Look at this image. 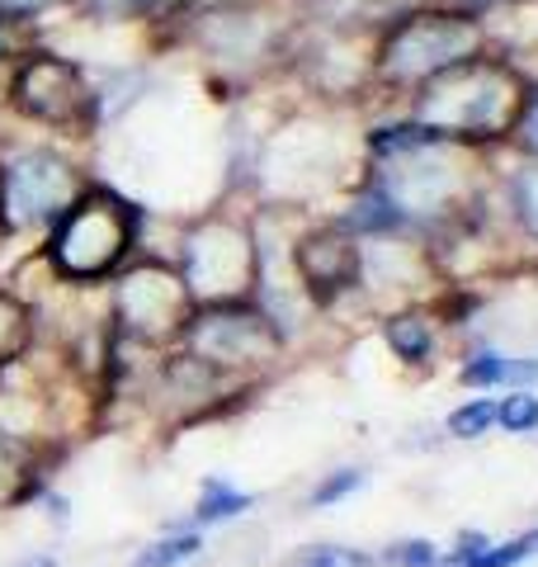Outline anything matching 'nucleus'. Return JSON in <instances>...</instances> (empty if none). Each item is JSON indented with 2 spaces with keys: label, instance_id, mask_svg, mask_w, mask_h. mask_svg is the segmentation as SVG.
I'll return each instance as SVG.
<instances>
[{
  "label": "nucleus",
  "instance_id": "nucleus-19",
  "mask_svg": "<svg viewBox=\"0 0 538 567\" xmlns=\"http://www.w3.org/2000/svg\"><path fill=\"white\" fill-rule=\"evenodd\" d=\"M24 331H29V322H24V308L14 303L10 293H0V369H6L14 354H20V346H24Z\"/></svg>",
  "mask_w": 538,
  "mask_h": 567
},
{
  "label": "nucleus",
  "instance_id": "nucleus-1",
  "mask_svg": "<svg viewBox=\"0 0 538 567\" xmlns=\"http://www.w3.org/2000/svg\"><path fill=\"white\" fill-rule=\"evenodd\" d=\"M128 233H133L128 208L114 194H95V199L71 204L62 213V227L52 233V260L71 279H95L123 260Z\"/></svg>",
  "mask_w": 538,
  "mask_h": 567
},
{
  "label": "nucleus",
  "instance_id": "nucleus-14",
  "mask_svg": "<svg viewBox=\"0 0 538 567\" xmlns=\"http://www.w3.org/2000/svg\"><path fill=\"white\" fill-rule=\"evenodd\" d=\"M283 567H379V558L350 544H302L298 554L283 558Z\"/></svg>",
  "mask_w": 538,
  "mask_h": 567
},
{
  "label": "nucleus",
  "instance_id": "nucleus-22",
  "mask_svg": "<svg viewBox=\"0 0 538 567\" xmlns=\"http://www.w3.org/2000/svg\"><path fill=\"white\" fill-rule=\"evenodd\" d=\"M10 567H62V558H58V554H48V548H33V554H20Z\"/></svg>",
  "mask_w": 538,
  "mask_h": 567
},
{
  "label": "nucleus",
  "instance_id": "nucleus-8",
  "mask_svg": "<svg viewBox=\"0 0 538 567\" xmlns=\"http://www.w3.org/2000/svg\"><path fill=\"white\" fill-rule=\"evenodd\" d=\"M123 322L137 336H147V341L185 327V284L166 270H142L123 289Z\"/></svg>",
  "mask_w": 538,
  "mask_h": 567
},
{
  "label": "nucleus",
  "instance_id": "nucleus-12",
  "mask_svg": "<svg viewBox=\"0 0 538 567\" xmlns=\"http://www.w3.org/2000/svg\"><path fill=\"white\" fill-rule=\"evenodd\" d=\"M204 548H208L204 529H179V535L175 529H161L152 544L137 548L128 567H189L194 558H204Z\"/></svg>",
  "mask_w": 538,
  "mask_h": 567
},
{
  "label": "nucleus",
  "instance_id": "nucleus-20",
  "mask_svg": "<svg viewBox=\"0 0 538 567\" xmlns=\"http://www.w3.org/2000/svg\"><path fill=\"white\" fill-rule=\"evenodd\" d=\"M534 558V548L525 535H515V539H492V548L482 554L473 567H519V563H529Z\"/></svg>",
  "mask_w": 538,
  "mask_h": 567
},
{
  "label": "nucleus",
  "instance_id": "nucleus-4",
  "mask_svg": "<svg viewBox=\"0 0 538 567\" xmlns=\"http://www.w3.org/2000/svg\"><path fill=\"white\" fill-rule=\"evenodd\" d=\"M14 100L24 104L33 118L43 123H62V128L81 133L90 118H95V100H90L81 71L58 58H29L14 76Z\"/></svg>",
  "mask_w": 538,
  "mask_h": 567
},
{
  "label": "nucleus",
  "instance_id": "nucleus-6",
  "mask_svg": "<svg viewBox=\"0 0 538 567\" xmlns=\"http://www.w3.org/2000/svg\"><path fill=\"white\" fill-rule=\"evenodd\" d=\"M71 171L58 162L52 152H29L10 166L6 185V208H10V223H39L52 218V213H66L71 208Z\"/></svg>",
  "mask_w": 538,
  "mask_h": 567
},
{
  "label": "nucleus",
  "instance_id": "nucleus-3",
  "mask_svg": "<svg viewBox=\"0 0 538 567\" xmlns=\"http://www.w3.org/2000/svg\"><path fill=\"white\" fill-rule=\"evenodd\" d=\"M492 76L496 71H487V66L439 71L435 85H430V100H425L430 133L448 137V133H487V128H496V123L510 114V100L500 91H487Z\"/></svg>",
  "mask_w": 538,
  "mask_h": 567
},
{
  "label": "nucleus",
  "instance_id": "nucleus-10",
  "mask_svg": "<svg viewBox=\"0 0 538 567\" xmlns=\"http://www.w3.org/2000/svg\"><path fill=\"white\" fill-rule=\"evenodd\" d=\"M256 506V496L250 492H241V487H231L227 477H204L199 483V502H194V511H189V529H218V525H231L237 516H246V511Z\"/></svg>",
  "mask_w": 538,
  "mask_h": 567
},
{
  "label": "nucleus",
  "instance_id": "nucleus-15",
  "mask_svg": "<svg viewBox=\"0 0 538 567\" xmlns=\"http://www.w3.org/2000/svg\"><path fill=\"white\" fill-rule=\"evenodd\" d=\"M444 554V544L425 539V535H402V539H387L379 554V567H435Z\"/></svg>",
  "mask_w": 538,
  "mask_h": 567
},
{
  "label": "nucleus",
  "instance_id": "nucleus-5",
  "mask_svg": "<svg viewBox=\"0 0 538 567\" xmlns=\"http://www.w3.org/2000/svg\"><path fill=\"white\" fill-rule=\"evenodd\" d=\"M473 48V29L448 14H421L402 24L387 43V71L392 76H425V71H448L463 52Z\"/></svg>",
  "mask_w": 538,
  "mask_h": 567
},
{
  "label": "nucleus",
  "instance_id": "nucleus-2",
  "mask_svg": "<svg viewBox=\"0 0 538 567\" xmlns=\"http://www.w3.org/2000/svg\"><path fill=\"white\" fill-rule=\"evenodd\" d=\"M189 346L194 360H204L208 369H246V364H269L283 346V331L269 317L250 308H218L189 322Z\"/></svg>",
  "mask_w": 538,
  "mask_h": 567
},
{
  "label": "nucleus",
  "instance_id": "nucleus-21",
  "mask_svg": "<svg viewBox=\"0 0 538 567\" xmlns=\"http://www.w3.org/2000/svg\"><path fill=\"white\" fill-rule=\"evenodd\" d=\"M166 0H90V10L100 14H114V20H133V14H152L161 10Z\"/></svg>",
  "mask_w": 538,
  "mask_h": 567
},
{
  "label": "nucleus",
  "instance_id": "nucleus-23",
  "mask_svg": "<svg viewBox=\"0 0 538 567\" xmlns=\"http://www.w3.org/2000/svg\"><path fill=\"white\" fill-rule=\"evenodd\" d=\"M525 539H529V548H534V554H538V529H525Z\"/></svg>",
  "mask_w": 538,
  "mask_h": 567
},
{
  "label": "nucleus",
  "instance_id": "nucleus-18",
  "mask_svg": "<svg viewBox=\"0 0 538 567\" xmlns=\"http://www.w3.org/2000/svg\"><path fill=\"white\" fill-rule=\"evenodd\" d=\"M359 487H369V468H335L308 492V511H327L335 502H345V496H354Z\"/></svg>",
  "mask_w": 538,
  "mask_h": 567
},
{
  "label": "nucleus",
  "instance_id": "nucleus-16",
  "mask_svg": "<svg viewBox=\"0 0 538 567\" xmlns=\"http://www.w3.org/2000/svg\"><path fill=\"white\" fill-rule=\"evenodd\" d=\"M444 431L454 440H482L487 431H496V398H473V402L454 406L444 421Z\"/></svg>",
  "mask_w": 538,
  "mask_h": 567
},
{
  "label": "nucleus",
  "instance_id": "nucleus-11",
  "mask_svg": "<svg viewBox=\"0 0 538 567\" xmlns=\"http://www.w3.org/2000/svg\"><path fill=\"white\" fill-rule=\"evenodd\" d=\"M458 379L468 388H529L538 383V360H506L496 350H477L458 369Z\"/></svg>",
  "mask_w": 538,
  "mask_h": 567
},
{
  "label": "nucleus",
  "instance_id": "nucleus-7",
  "mask_svg": "<svg viewBox=\"0 0 538 567\" xmlns=\"http://www.w3.org/2000/svg\"><path fill=\"white\" fill-rule=\"evenodd\" d=\"M189 289L213 298V303H231L250 284V241H241L227 227H213L189 246Z\"/></svg>",
  "mask_w": 538,
  "mask_h": 567
},
{
  "label": "nucleus",
  "instance_id": "nucleus-17",
  "mask_svg": "<svg viewBox=\"0 0 538 567\" xmlns=\"http://www.w3.org/2000/svg\"><path fill=\"white\" fill-rule=\"evenodd\" d=\"M496 425L506 435H534L538 431V398L529 388H510V398L496 402Z\"/></svg>",
  "mask_w": 538,
  "mask_h": 567
},
{
  "label": "nucleus",
  "instance_id": "nucleus-9",
  "mask_svg": "<svg viewBox=\"0 0 538 567\" xmlns=\"http://www.w3.org/2000/svg\"><path fill=\"white\" fill-rule=\"evenodd\" d=\"M298 270L321 303H331L340 289H350L359 279V246H350L340 233H321L298 251Z\"/></svg>",
  "mask_w": 538,
  "mask_h": 567
},
{
  "label": "nucleus",
  "instance_id": "nucleus-13",
  "mask_svg": "<svg viewBox=\"0 0 538 567\" xmlns=\"http://www.w3.org/2000/svg\"><path fill=\"white\" fill-rule=\"evenodd\" d=\"M387 346L402 364H425L430 354H435V327H430L421 312H402L387 322Z\"/></svg>",
  "mask_w": 538,
  "mask_h": 567
}]
</instances>
